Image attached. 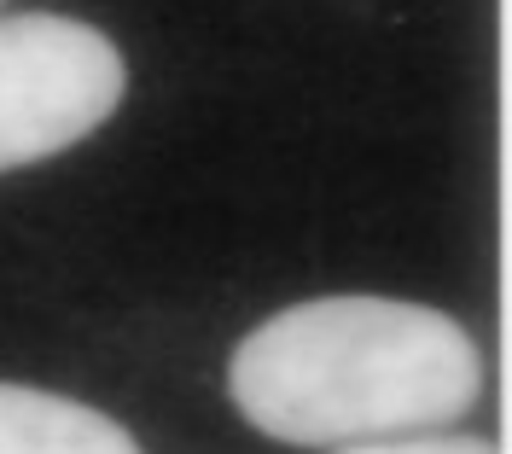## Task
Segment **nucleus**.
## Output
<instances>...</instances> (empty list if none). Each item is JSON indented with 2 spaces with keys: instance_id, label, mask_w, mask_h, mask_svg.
Wrapping results in <instances>:
<instances>
[{
  "instance_id": "1",
  "label": "nucleus",
  "mask_w": 512,
  "mask_h": 454,
  "mask_svg": "<svg viewBox=\"0 0 512 454\" xmlns=\"http://www.w3.org/2000/svg\"><path fill=\"white\" fill-rule=\"evenodd\" d=\"M233 408L280 443L408 437L460 420L483 390L466 326L396 297H315L233 350Z\"/></svg>"
},
{
  "instance_id": "2",
  "label": "nucleus",
  "mask_w": 512,
  "mask_h": 454,
  "mask_svg": "<svg viewBox=\"0 0 512 454\" xmlns=\"http://www.w3.org/2000/svg\"><path fill=\"white\" fill-rule=\"evenodd\" d=\"M123 99V53L59 12L0 18V175L94 134Z\"/></svg>"
},
{
  "instance_id": "3",
  "label": "nucleus",
  "mask_w": 512,
  "mask_h": 454,
  "mask_svg": "<svg viewBox=\"0 0 512 454\" xmlns=\"http://www.w3.org/2000/svg\"><path fill=\"white\" fill-rule=\"evenodd\" d=\"M0 454H140V443L88 402L0 385Z\"/></svg>"
},
{
  "instance_id": "4",
  "label": "nucleus",
  "mask_w": 512,
  "mask_h": 454,
  "mask_svg": "<svg viewBox=\"0 0 512 454\" xmlns=\"http://www.w3.org/2000/svg\"><path fill=\"white\" fill-rule=\"evenodd\" d=\"M338 454H501L483 437H373V443H355Z\"/></svg>"
}]
</instances>
